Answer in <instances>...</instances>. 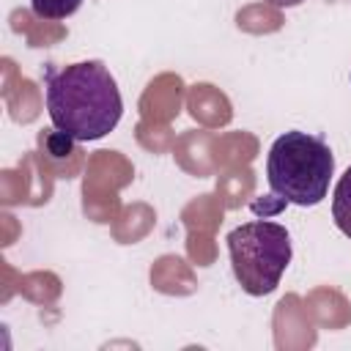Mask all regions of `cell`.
<instances>
[{
	"label": "cell",
	"mask_w": 351,
	"mask_h": 351,
	"mask_svg": "<svg viewBox=\"0 0 351 351\" xmlns=\"http://www.w3.org/2000/svg\"><path fill=\"white\" fill-rule=\"evenodd\" d=\"M44 96L52 126L80 143L110 134L123 112L115 77L101 60H80L63 69L47 63Z\"/></svg>",
	"instance_id": "6da1fadb"
},
{
	"label": "cell",
	"mask_w": 351,
	"mask_h": 351,
	"mask_svg": "<svg viewBox=\"0 0 351 351\" xmlns=\"http://www.w3.org/2000/svg\"><path fill=\"white\" fill-rule=\"evenodd\" d=\"M335 173L332 148L307 132L280 134L266 159V178L277 197L296 206H315L326 197Z\"/></svg>",
	"instance_id": "7a4b0ae2"
},
{
	"label": "cell",
	"mask_w": 351,
	"mask_h": 351,
	"mask_svg": "<svg viewBox=\"0 0 351 351\" xmlns=\"http://www.w3.org/2000/svg\"><path fill=\"white\" fill-rule=\"evenodd\" d=\"M233 274L250 296H266L280 285L291 263V236L282 225L252 219L228 233Z\"/></svg>",
	"instance_id": "3957f363"
},
{
	"label": "cell",
	"mask_w": 351,
	"mask_h": 351,
	"mask_svg": "<svg viewBox=\"0 0 351 351\" xmlns=\"http://www.w3.org/2000/svg\"><path fill=\"white\" fill-rule=\"evenodd\" d=\"M134 178L132 162L121 151H93L85 162L82 176V211L88 219L104 225L112 222L121 211L118 192Z\"/></svg>",
	"instance_id": "277c9868"
},
{
	"label": "cell",
	"mask_w": 351,
	"mask_h": 351,
	"mask_svg": "<svg viewBox=\"0 0 351 351\" xmlns=\"http://www.w3.org/2000/svg\"><path fill=\"white\" fill-rule=\"evenodd\" d=\"M186 101V85L178 74L173 71H165V74H156L140 101H137V110H140V118L143 121H156V123H170L178 118L181 112V104Z\"/></svg>",
	"instance_id": "5b68a950"
},
{
	"label": "cell",
	"mask_w": 351,
	"mask_h": 351,
	"mask_svg": "<svg viewBox=\"0 0 351 351\" xmlns=\"http://www.w3.org/2000/svg\"><path fill=\"white\" fill-rule=\"evenodd\" d=\"M80 140L69 137L66 132L60 129H44L38 134V162L47 167V173L52 178H74L82 165L88 162L85 159V151L77 145Z\"/></svg>",
	"instance_id": "8992f818"
},
{
	"label": "cell",
	"mask_w": 351,
	"mask_h": 351,
	"mask_svg": "<svg viewBox=\"0 0 351 351\" xmlns=\"http://www.w3.org/2000/svg\"><path fill=\"white\" fill-rule=\"evenodd\" d=\"M310 313L296 293H285L274 310V343L277 348H310L315 343V332L310 324Z\"/></svg>",
	"instance_id": "52a82bcc"
},
{
	"label": "cell",
	"mask_w": 351,
	"mask_h": 351,
	"mask_svg": "<svg viewBox=\"0 0 351 351\" xmlns=\"http://www.w3.org/2000/svg\"><path fill=\"white\" fill-rule=\"evenodd\" d=\"M214 132L211 129H186L176 137V145H173V156H176V165L195 176V178H206V176H214L217 173V165H214Z\"/></svg>",
	"instance_id": "ba28073f"
},
{
	"label": "cell",
	"mask_w": 351,
	"mask_h": 351,
	"mask_svg": "<svg viewBox=\"0 0 351 351\" xmlns=\"http://www.w3.org/2000/svg\"><path fill=\"white\" fill-rule=\"evenodd\" d=\"M186 110L206 129H219L233 121L230 99L211 82H195L186 88Z\"/></svg>",
	"instance_id": "9c48e42d"
},
{
	"label": "cell",
	"mask_w": 351,
	"mask_h": 351,
	"mask_svg": "<svg viewBox=\"0 0 351 351\" xmlns=\"http://www.w3.org/2000/svg\"><path fill=\"white\" fill-rule=\"evenodd\" d=\"M151 285L167 296H189L197 291V277L178 255H162L151 266Z\"/></svg>",
	"instance_id": "30bf717a"
},
{
	"label": "cell",
	"mask_w": 351,
	"mask_h": 351,
	"mask_svg": "<svg viewBox=\"0 0 351 351\" xmlns=\"http://www.w3.org/2000/svg\"><path fill=\"white\" fill-rule=\"evenodd\" d=\"M304 307L310 313V318L324 326V329H343L351 324V304L348 299L329 288V285H321V288H313L304 299Z\"/></svg>",
	"instance_id": "8fae6325"
},
{
	"label": "cell",
	"mask_w": 351,
	"mask_h": 351,
	"mask_svg": "<svg viewBox=\"0 0 351 351\" xmlns=\"http://www.w3.org/2000/svg\"><path fill=\"white\" fill-rule=\"evenodd\" d=\"M258 137L250 132H225L214 137V165L217 170H233L247 167L258 156Z\"/></svg>",
	"instance_id": "7c38bea8"
},
{
	"label": "cell",
	"mask_w": 351,
	"mask_h": 351,
	"mask_svg": "<svg viewBox=\"0 0 351 351\" xmlns=\"http://www.w3.org/2000/svg\"><path fill=\"white\" fill-rule=\"evenodd\" d=\"M154 222H156V211L148 203H132L121 208L118 217L112 219V239L118 244H134L151 233Z\"/></svg>",
	"instance_id": "4fadbf2b"
},
{
	"label": "cell",
	"mask_w": 351,
	"mask_h": 351,
	"mask_svg": "<svg viewBox=\"0 0 351 351\" xmlns=\"http://www.w3.org/2000/svg\"><path fill=\"white\" fill-rule=\"evenodd\" d=\"M255 192V173L247 167H233V170H222V176L217 178V197L222 200L225 208H241Z\"/></svg>",
	"instance_id": "5bb4252c"
},
{
	"label": "cell",
	"mask_w": 351,
	"mask_h": 351,
	"mask_svg": "<svg viewBox=\"0 0 351 351\" xmlns=\"http://www.w3.org/2000/svg\"><path fill=\"white\" fill-rule=\"evenodd\" d=\"M222 200L217 195H197L192 197L184 211H181V222L186 225V230H208L214 233L222 225Z\"/></svg>",
	"instance_id": "9a60e30c"
},
{
	"label": "cell",
	"mask_w": 351,
	"mask_h": 351,
	"mask_svg": "<svg viewBox=\"0 0 351 351\" xmlns=\"http://www.w3.org/2000/svg\"><path fill=\"white\" fill-rule=\"evenodd\" d=\"M11 27L16 30V33H22L25 38H27V44L30 47H49V44H55V41H60V38H66V27H60V25H55V22H44L41 16L36 19L30 11H14L11 14Z\"/></svg>",
	"instance_id": "2e32d148"
},
{
	"label": "cell",
	"mask_w": 351,
	"mask_h": 351,
	"mask_svg": "<svg viewBox=\"0 0 351 351\" xmlns=\"http://www.w3.org/2000/svg\"><path fill=\"white\" fill-rule=\"evenodd\" d=\"M236 25L239 30L244 33H274L282 27V14L269 5V3H252V5H244L239 14H236Z\"/></svg>",
	"instance_id": "e0dca14e"
},
{
	"label": "cell",
	"mask_w": 351,
	"mask_h": 351,
	"mask_svg": "<svg viewBox=\"0 0 351 351\" xmlns=\"http://www.w3.org/2000/svg\"><path fill=\"white\" fill-rule=\"evenodd\" d=\"M5 101H8V110H11V118L19 121V123H30L36 121L38 115V107H41V99H38V88L30 82V80H19L16 90H8L3 93Z\"/></svg>",
	"instance_id": "ac0fdd59"
},
{
	"label": "cell",
	"mask_w": 351,
	"mask_h": 351,
	"mask_svg": "<svg viewBox=\"0 0 351 351\" xmlns=\"http://www.w3.org/2000/svg\"><path fill=\"white\" fill-rule=\"evenodd\" d=\"M19 291L36 304H49L60 296V277L52 271H30L19 280Z\"/></svg>",
	"instance_id": "d6986e66"
},
{
	"label": "cell",
	"mask_w": 351,
	"mask_h": 351,
	"mask_svg": "<svg viewBox=\"0 0 351 351\" xmlns=\"http://www.w3.org/2000/svg\"><path fill=\"white\" fill-rule=\"evenodd\" d=\"M134 137H137V143H140L145 151H151V154H167V151H173V145H176V134H173L170 123L140 121V123L134 126Z\"/></svg>",
	"instance_id": "ffe728a7"
},
{
	"label": "cell",
	"mask_w": 351,
	"mask_h": 351,
	"mask_svg": "<svg viewBox=\"0 0 351 351\" xmlns=\"http://www.w3.org/2000/svg\"><path fill=\"white\" fill-rule=\"evenodd\" d=\"M332 219L335 225L351 239V165L340 176L335 195H332Z\"/></svg>",
	"instance_id": "44dd1931"
},
{
	"label": "cell",
	"mask_w": 351,
	"mask_h": 351,
	"mask_svg": "<svg viewBox=\"0 0 351 351\" xmlns=\"http://www.w3.org/2000/svg\"><path fill=\"white\" fill-rule=\"evenodd\" d=\"M186 255L197 266H211L217 258L214 233L208 230H186Z\"/></svg>",
	"instance_id": "7402d4cb"
},
{
	"label": "cell",
	"mask_w": 351,
	"mask_h": 351,
	"mask_svg": "<svg viewBox=\"0 0 351 351\" xmlns=\"http://www.w3.org/2000/svg\"><path fill=\"white\" fill-rule=\"evenodd\" d=\"M33 5V14L41 16V19H49V22H58V19H66L71 16L82 0H30Z\"/></svg>",
	"instance_id": "603a6c76"
},
{
	"label": "cell",
	"mask_w": 351,
	"mask_h": 351,
	"mask_svg": "<svg viewBox=\"0 0 351 351\" xmlns=\"http://www.w3.org/2000/svg\"><path fill=\"white\" fill-rule=\"evenodd\" d=\"M263 3H269V5H274V8H291V5H299V3H304V0H263Z\"/></svg>",
	"instance_id": "cb8c5ba5"
},
{
	"label": "cell",
	"mask_w": 351,
	"mask_h": 351,
	"mask_svg": "<svg viewBox=\"0 0 351 351\" xmlns=\"http://www.w3.org/2000/svg\"><path fill=\"white\" fill-rule=\"evenodd\" d=\"M332 3H351V0H332Z\"/></svg>",
	"instance_id": "d4e9b609"
}]
</instances>
